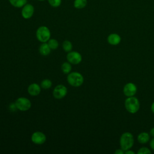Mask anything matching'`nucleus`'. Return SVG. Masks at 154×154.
Segmentation results:
<instances>
[{"label":"nucleus","mask_w":154,"mask_h":154,"mask_svg":"<svg viewBox=\"0 0 154 154\" xmlns=\"http://www.w3.org/2000/svg\"><path fill=\"white\" fill-rule=\"evenodd\" d=\"M134 143L133 135L129 132H126L122 134L120 138V148L124 151L131 149Z\"/></svg>","instance_id":"obj_1"},{"label":"nucleus","mask_w":154,"mask_h":154,"mask_svg":"<svg viewBox=\"0 0 154 154\" xmlns=\"http://www.w3.org/2000/svg\"><path fill=\"white\" fill-rule=\"evenodd\" d=\"M140 104L138 99L134 97H127L125 101V107L126 111L131 114L137 112L140 109Z\"/></svg>","instance_id":"obj_2"},{"label":"nucleus","mask_w":154,"mask_h":154,"mask_svg":"<svg viewBox=\"0 0 154 154\" xmlns=\"http://www.w3.org/2000/svg\"><path fill=\"white\" fill-rule=\"evenodd\" d=\"M67 81L71 86L78 87L82 85L84 79L82 75L79 72H73L68 74Z\"/></svg>","instance_id":"obj_3"},{"label":"nucleus","mask_w":154,"mask_h":154,"mask_svg":"<svg viewBox=\"0 0 154 154\" xmlns=\"http://www.w3.org/2000/svg\"><path fill=\"white\" fill-rule=\"evenodd\" d=\"M35 35L39 42L45 43L51 38V31L49 28L46 26H40L37 29Z\"/></svg>","instance_id":"obj_4"},{"label":"nucleus","mask_w":154,"mask_h":154,"mask_svg":"<svg viewBox=\"0 0 154 154\" xmlns=\"http://www.w3.org/2000/svg\"><path fill=\"white\" fill-rule=\"evenodd\" d=\"M14 105L16 108L21 111H28L31 107V102L30 100L25 97L17 98L14 102Z\"/></svg>","instance_id":"obj_5"},{"label":"nucleus","mask_w":154,"mask_h":154,"mask_svg":"<svg viewBox=\"0 0 154 154\" xmlns=\"http://www.w3.org/2000/svg\"><path fill=\"white\" fill-rule=\"evenodd\" d=\"M34 5L31 4L26 3L21 8V16L25 19H29L34 15Z\"/></svg>","instance_id":"obj_6"},{"label":"nucleus","mask_w":154,"mask_h":154,"mask_svg":"<svg viewBox=\"0 0 154 154\" xmlns=\"http://www.w3.org/2000/svg\"><path fill=\"white\" fill-rule=\"evenodd\" d=\"M67 60L71 64H78L82 61V55L77 51L69 52L66 56Z\"/></svg>","instance_id":"obj_7"},{"label":"nucleus","mask_w":154,"mask_h":154,"mask_svg":"<svg viewBox=\"0 0 154 154\" xmlns=\"http://www.w3.org/2000/svg\"><path fill=\"white\" fill-rule=\"evenodd\" d=\"M67 93V88L63 84L57 85L53 90V96L57 99L64 98Z\"/></svg>","instance_id":"obj_8"},{"label":"nucleus","mask_w":154,"mask_h":154,"mask_svg":"<svg viewBox=\"0 0 154 154\" xmlns=\"http://www.w3.org/2000/svg\"><path fill=\"white\" fill-rule=\"evenodd\" d=\"M31 140L33 143L37 145L44 144L46 141V135L40 131H36L32 133L31 137Z\"/></svg>","instance_id":"obj_9"},{"label":"nucleus","mask_w":154,"mask_h":154,"mask_svg":"<svg viewBox=\"0 0 154 154\" xmlns=\"http://www.w3.org/2000/svg\"><path fill=\"white\" fill-rule=\"evenodd\" d=\"M137 91V87L136 85L132 82H128L126 84L123 88V94L127 97L134 96Z\"/></svg>","instance_id":"obj_10"},{"label":"nucleus","mask_w":154,"mask_h":154,"mask_svg":"<svg viewBox=\"0 0 154 154\" xmlns=\"http://www.w3.org/2000/svg\"><path fill=\"white\" fill-rule=\"evenodd\" d=\"M28 92L32 96H38L41 92V86L38 84L32 83L28 87Z\"/></svg>","instance_id":"obj_11"},{"label":"nucleus","mask_w":154,"mask_h":154,"mask_svg":"<svg viewBox=\"0 0 154 154\" xmlns=\"http://www.w3.org/2000/svg\"><path fill=\"white\" fill-rule=\"evenodd\" d=\"M108 43L112 46H116L119 45L121 42L120 36L116 33L110 34L107 37Z\"/></svg>","instance_id":"obj_12"},{"label":"nucleus","mask_w":154,"mask_h":154,"mask_svg":"<svg viewBox=\"0 0 154 154\" xmlns=\"http://www.w3.org/2000/svg\"><path fill=\"white\" fill-rule=\"evenodd\" d=\"M150 140V134L146 132L140 133L137 136V141L141 144H146Z\"/></svg>","instance_id":"obj_13"},{"label":"nucleus","mask_w":154,"mask_h":154,"mask_svg":"<svg viewBox=\"0 0 154 154\" xmlns=\"http://www.w3.org/2000/svg\"><path fill=\"white\" fill-rule=\"evenodd\" d=\"M51 49L49 46L48 44L45 43H42L39 47V52L41 55L43 56H47L51 53Z\"/></svg>","instance_id":"obj_14"},{"label":"nucleus","mask_w":154,"mask_h":154,"mask_svg":"<svg viewBox=\"0 0 154 154\" xmlns=\"http://www.w3.org/2000/svg\"><path fill=\"white\" fill-rule=\"evenodd\" d=\"M28 0H8L11 6L17 8H21L27 3Z\"/></svg>","instance_id":"obj_15"},{"label":"nucleus","mask_w":154,"mask_h":154,"mask_svg":"<svg viewBox=\"0 0 154 154\" xmlns=\"http://www.w3.org/2000/svg\"><path fill=\"white\" fill-rule=\"evenodd\" d=\"M87 5V0H74L73 7L76 9L84 8Z\"/></svg>","instance_id":"obj_16"},{"label":"nucleus","mask_w":154,"mask_h":154,"mask_svg":"<svg viewBox=\"0 0 154 154\" xmlns=\"http://www.w3.org/2000/svg\"><path fill=\"white\" fill-rule=\"evenodd\" d=\"M61 69L63 73L64 74H69L72 70V65L69 62H64L61 66Z\"/></svg>","instance_id":"obj_17"},{"label":"nucleus","mask_w":154,"mask_h":154,"mask_svg":"<svg viewBox=\"0 0 154 154\" xmlns=\"http://www.w3.org/2000/svg\"><path fill=\"white\" fill-rule=\"evenodd\" d=\"M62 47H63V50L65 52H69L72 51V49L73 48V45H72V43H71V42H70L69 40H65L63 43Z\"/></svg>","instance_id":"obj_18"},{"label":"nucleus","mask_w":154,"mask_h":154,"mask_svg":"<svg viewBox=\"0 0 154 154\" xmlns=\"http://www.w3.org/2000/svg\"><path fill=\"white\" fill-rule=\"evenodd\" d=\"M48 44L50 47V48L51 49V50H55L59 46L58 42L55 38H50L48 41Z\"/></svg>","instance_id":"obj_19"},{"label":"nucleus","mask_w":154,"mask_h":154,"mask_svg":"<svg viewBox=\"0 0 154 154\" xmlns=\"http://www.w3.org/2000/svg\"><path fill=\"white\" fill-rule=\"evenodd\" d=\"M52 82L49 79H45L40 83L41 88L43 89H49L52 87Z\"/></svg>","instance_id":"obj_20"},{"label":"nucleus","mask_w":154,"mask_h":154,"mask_svg":"<svg viewBox=\"0 0 154 154\" xmlns=\"http://www.w3.org/2000/svg\"><path fill=\"white\" fill-rule=\"evenodd\" d=\"M49 5L53 8H57L61 4L62 0H47Z\"/></svg>","instance_id":"obj_21"},{"label":"nucleus","mask_w":154,"mask_h":154,"mask_svg":"<svg viewBox=\"0 0 154 154\" xmlns=\"http://www.w3.org/2000/svg\"><path fill=\"white\" fill-rule=\"evenodd\" d=\"M151 153V150L146 147H142L140 148L137 152L138 154H150Z\"/></svg>","instance_id":"obj_22"},{"label":"nucleus","mask_w":154,"mask_h":154,"mask_svg":"<svg viewBox=\"0 0 154 154\" xmlns=\"http://www.w3.org/2000/svg\"><path fill=\"white\" fill-rule=\"evenodd\" d=\"M114 153L115 154H124L125 153V151L123 149H119L116 150L114 152Z\"/></svg>","instance_id":"obj_23"},{"label":"nucleus","mask_w":154,"mask_h":154,"mask_svg":"<svg viewBox=\"0 0 154 154\" xmlns=\"http://www.w3.org/2000/svg\"><path fill=\"white\" fill-rule=\"evenodd\" d=\"M149 145H150V148H151L153 150H154V137L150 141Z\"/></svg>","instance_id":"obj_24"},{"label":"nucleus","mask_w":154,"mask_h":154,"mask_svg":"<svg viewBox=\"0 0 154 154\" xmlns=\"http://www.w3.org/2000/svg\"><path fill=\"white\" fill-rule=\"evenodd\" d=\"M149 134H150V136L152 137L153 138L154 137V128H152L150 130Z\"/></svg>","instance_id":"obj_25"},{"label":"nucleus","mask_w":154,"mask_h":154,"mask_svg":"<svg viewBox=\"0 0 154 154\" xmlns=\"http://www.w3.org/2000/svg\"><path fill=\"white\" fill-rule=\"evenodd\" d=\"M125 153H126V154H134L135 152L134 151H132L130 149H129V150H127L125 151Z\"/></svg>","instance_id":"obj_26"},{"label":"nucleus","mask_w":154,"mask_h":154,"mask_svg":"<svg viewBox=\"0 0 154 154\" xmlns=\"http://www.w3.org/2000/svg\"><path fill=\"white\" fill-rule=\"evenodd\" d=\"M151 111H152V112H153V113H154V102L152 103V105H151Z\"/></svg>","instance_id":"obj_27"},{"label":"nucleus","mask_w":154,"mask_h":154,"mask_svg":"<svg viewBox=\"0 0 154 154\" xmlns=\"http://www.w3.org/2000/svg\"><path fill=\"white\" fill-rule=\"evenodd\" d=\"M37 1H45L46 0H37Z\"/></svg>","instance_id":"obj_28"}]
</instances>
